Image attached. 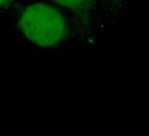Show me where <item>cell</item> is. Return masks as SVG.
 <instances>
[{
    "instance_id": "1",
    "label": "cell",
    "mask_w": 149,
    "mask_h": 136,
    "mask_svg": "<svg viewBox=\"0 0 149 136\" xmlns=\"http://www.w3.org/2000/svg\"><path fill=\"white\" fill-rule=\"evenodd\" d=\"M9 16L17 37L38 52L52 54L76 45L71 20L50 0H24Z\"/></svg>"
},
{
    "instance_id": "2",
    "label": "cell",
    "mask_w": 149,
    "mask_h": 136,
    "mask_svg": "<svg viewBox=\"0 0 149 136\" xmlns=\"http://www.w3.org/2000/svg\"><path fill=\"white\" fill-rule=\"evenodd\" d=\"M72 22L76 45L88 51H97L106 36L98 0H50Z\"/></svg>"
},
{
    "instance_id": "3",
    "label": "cell",
    "mask_w": 149,
    "mask_h": 136,
    "mask_svg": "<svg viewBox=\"0 0 149 136\" xmlns=\"http://www.w3.org/2000/svg\"><path fill=\"white\" fill-rule=\"evenodd\" d=\"M98 3H100L105 33L107 36L123 20L134 0H98Z\"/></svg>"
},
{
    "instance_id": "4",
    "label": "cell",
    "mask_w": 149,
    "mask_h": 136,
    "mask_svg": "<svg viewBox=\"0 0 149 136\" xmlns=\"http://www.w3.org/2000/svg\"><path fill=\"white\" fill-rule=\"evenodd\" d=\"M24 0H0V15H10Z\"/></svg>"
}]
</instances>
